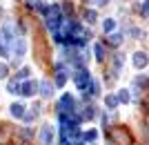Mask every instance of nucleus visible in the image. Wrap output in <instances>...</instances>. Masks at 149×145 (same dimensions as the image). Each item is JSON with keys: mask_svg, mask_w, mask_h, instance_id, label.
Listing matches in <instances>:
<instances>
[{"mask_svg": "<svg viewBox=\"0 0 149 145\" xmlns=\"http://www.w3.org/2000/svg\"><path fill=\"white\" fill-rule=\"evenodd\" d=\"M107 43L109 45H120L123 43V34H111V36L107 38Z\"/></svg>", "mask_w": 149, "mask_h": 145, "instance_id": "12", "label": "nucleus"}, {"mask_svg": "<svg viewBox=\"0 0 149 145\" xmlns=\"http://www.w3.org/2000/svg\"><path fill=\"white\" fill-rule=\"evenodd\" d=\"M109 139L116 145H134V139H131L127 127H111L109 130Z\"/></svg>", "mask_w": 149, "mask_h": 145, "instance_id": "1", "label": "nucleus"}, {"mask_svg": "<svg viewBox=\"0 0 149 145\" xmlns=\"http://www.w3.org/2000/svg\"><path fill=\"white\" fill-rule=\"evenodd\" d=\"M38 89L36 83H25V85H20V94H25V96H31L33 92Z\"/></svg>", "mask_w": 149, "mask_h": 145, "instance_id": "8", "label": "nucleus"}, {"mask_svg": "<svg viewBox=\"0 0 149 145\" xmlns=\"http://www.w3.org/2000/svg\"><path fill=\"white\" fill-rule=\"evenodd\" d=\"M140 11H143V18H147V2H143V7H140Z\"/></svg>", "mask_w": 149, "mask_h": 145, "instance_id": "24", "label": "nucleus"}, {"mask_svg": "<svg viewBox=\"0 0 149 145\" xmlns=\"http://www.w3.org/2000/svg\"><path fill=\"white\" fill-rule=\"evenodd\" d=\"M74 81H76V85H78L80 89H87V85L91 83V76H89V71H87V69H82V67H80V69L76 71Z\"/></svg>", "mask_w": 149, "mask_h": 145, "instance_id": "2", "label": "nucleus"}, {"mask_svg": "<svg viewBox=\"0 0 149 145\" xmlns=\"http://www.w3.org/2000/svg\"><path fill=\"white\" fill-rule=\"evenodd\" d=\"M136 85H140V87H147V78H145V76H140V78H136Z\"/></svg>", "mask_w": 149, "mask_h": 145, "instance_id": "21", "label": "nucleus"}, {"mask_svg": "<svg viewBox=\"0 0 149 145\" xmlns=\"http://www.w3.org/2000/svg\"><path fill=\"white\" fill-rule=\"evenodd\" d=\"M7 89H9V94H20V85L16 81H9V83H7Z\"/></svg>", "mask_w": 149, "mask_h": 145, "instance_id": "11", "label": "nucleus"}, {"mask_svg": "<svg viewBox=\"0 0 149 145\" xmlns=\"http://www.w3.org/2000/svg\"><path fill=\"white\" fill-rule=\"evenodd\" d=\"M0 16H2V9H0Z\"/></svg>", "mask_w": 149, "mask_h": 145, "instance_id": "29", "label": "nucleus"}, {"mask_svg": "<svg viewBox=\"0 0 149 145\" xmlns=\"http://www.w3.org/2000/svg\"><path fill=\"white\" fill-rule=\"evenodd\" d=\"M116 101H120V103H129V94H127V89L118 92V98H116Z\"/></svg>", "mask_w": 149, "mask_h": 145, "instance_id": "16", "label": "nucleus"}, {"mask_svg": "<svg viewBox=\"0 0 149 145\" xmlns=\"http://www.w3.org/2000/svg\"><path fill=\"white\" fill-rule=\"evenodd\" d=\"M91 2H96V5H100V7H102V5H107L109 0H91Z\"/></svg>", "mask_w": 149, "mask_h": 145, "instance_id": "26", "label": "nucleus"}, {"mask_svg": "<svg viewBox=\"0 0 149 145\" xmlns=\"http://www.w3.org/2000/svg\"><path fill=\"white\" fill-rule=\"evenodd\" d=\"M16 76H18V78H27V76H29V69H27V67H22V69H20Z\"/></svg>", "mask_w": 149, "mask_h": 145, "instance_id": "22", "label": "nucleus"}, {"mask_svg": "<svg viewBox=\"0 0 149 145\" xmlns=\"http://www.w3.org/2000/svg\"><path fill=\"white\" fill-rule=\"evenodd\" d=\"M85 139H87V141H96V139H98V132H93V130H91V132L85 134Z\"/></svg>", "mask_w": 149, "mask_h": 145, "instance_id": "20", "label": "nucleus"}, {"mask_svg": "<svg viewBox=\"0 0 149 145\" xmlns=\"http://www.w3.org/2000/svg\"><path fill=\"white\" fill-rule=\"evenodd\" d=\"M85 2H91V0H85Z\"/></svg>", "mask_w": 149, "mask_h": 145, "instance_id": "28", "label": "nucleus"}, {"mask_svg": "<svg viewBox=\"0 0 149 145\" xmlns=\"http://www.w3.org/2000/svg\"><path fill=\"white\" fill-rule=\"evenodd\" d=\"M7 71H9V67L5 63H0V78H7Z\"/></svg>", "mask_w": 149, "mask_h": 145, "instance_id": "19", "label": "nucleus"}, {"mask_svg": "<svg viewBox=\"0 0 149 145\" xmlns=\"http://www.w3.org/2000/svg\"><path fill=\"white\" fill-rule=\"evenodd\" d=\"M0 56H9V49H7V45L0 43Z\"/></svg>", "mask_w": 149, "mask_h": 145, "instance_id": "23", "label": "nucleus"}, {"mask_svg": "<svg viewBox=\"0 0 149 145\" xmlns=\"http://www.w3.org/2000/svg\"><path fill=\"white\" fill-rule=\"evenodd\" d=\"M22 136H25V139L29 141V139H31V132H29V130H22Z\"/></svg>", "mask_w": 149, "mask_h": 145, "instance_id": "25", "label": "nucleus"}, {"mask_svg": "<svg viewBox=\"0 0 149 145\" xmlns=\"http://www.w3.org/2000/svg\"><path fill=\"white\" fill-rule=\"evenodd\" d=\"M40 94H42L45 98H49V96L54 94V85H51L49 81H42L40 83Z\"/></svg>", "mask_w": 149, "mask_h": 145, "instance_id": "7", "label": "nucleus"}, {"mask_svg": "<svg viewBox=\"0 0 149 145\" xmlns=\"http://www.w3.org/2000/svg\"><path fill=\"white\" fill-rule=\"evenodd\" d=\"M9 109H11V114L16 116V118H22V116H25V107H22L20 103H13V105H11Z\"/></svg>", "mask_w": 149, "mask_h": 145, "instance_id": "9", "label": "nucleus"}, {"mask_svg": "<svg viewBox=\"0 0 149 145\" xmlns=\"http://www.w3.org/2000/svg\"><path fill=\"white\" fill-rule=\"evenodd\" d=\"M58 109H60V114H67V112L71 114L74 112V98H71L69 94H65L60 98V103H58Z\"/></svg>", "mask_w": 149, "mask_h": 145, "instance_id": "3", "label": "nucleus"}, {"mask_svg": "<svg viewBox=\"0 0 149 145\" xmlns=\"http://www.w3.org/2000/svg\"><path fill=\"white\" fill-rule=\"evenodd\" d=\"M105 103H107V107H109V109H116V105H118L116 96H107V98H105Z\"/></svg>", "mask_w": 149, "mask_h": 145, "instance_id": "15", "label": "nucleus"}, {"mask_svg": "<svg viewBox=\"0 0 149 145\" xmlns=\"http://www.w3.org/2000/svg\"><path fill=\"white\" fill-rule=\"evenodd\" d=\"M113 27H116V20L107 18V20H105V25H102V29H105V32L109 34V32H113Z\"/></svg>", "mask_w": 149, "mask_h": 145, "instance_id": "14", "label": "nucleus"}, {"mask_svg": "<svg viewBox=\"0 0 149 145\" xmlns=\"http://www.w3.org/2000/svg\"><path fill=\"white\" fill-rule=\"evenodd\" d=\"M71 145H82V143H71Z\"/></svg>", "mask_w": 149, "mask_h": 145, "instance_id": "27", "label": "nucleus"}, {"mask_svg": "<svg viewBox=\"0 0 149 145\" xmlns=\"http://www.w3.org/2000/svg\"><path fill=\"white\" fill-rule=\"evenodd\" d=\"M62 11L71 16V13H74V5H71V2H65V5H62Z\"/></svg>", "mask_w": 149, "mask_h": 145, "instance_id": "17", "label": "nucleus"}, {"mask_svg": "<svg viewBox=\"0 0 149 145\" xmlns=\"http://www.w3.org/2000/svg\"><path fill=\"white\" fill-rule=\"evenodd\" d=\"M40 143L42 145H51L54 143V127L51 125H45L42 130H40Z\"/></svg>", "mask_w": 149, "mask_h": 145, "instance_id": "4", "label": "nucleus"}, {"mask_svg": "<svg viewBox=\"0 0 149 145\" xmlns=\"http://www.w3.org/2000/svg\"><path fill=\"white\" fill-rule=\"evenodd\" d=\"M27 51V43H25V38H16L13 40V56L16 58H22V54Z\"/></svg>", "mask_w": 149, "mask_h": 145, "instance_id": "5", "label": "nucleus"}, {"mask_svg": "<svg viewBox=\"0 0 149 145\" xmlns=\"http://www.w3.org/2000/svg\"><path fill=\"white\" fill-rule=\"evenodd\" d=\"M82 118H93V107H85V112H82Z\"/></svg>", "mask_w": 149, "mask_h": 145, "instance_id": "18", "label": "nucleus"}, {"mask_svg": "<svg viewBox=\"0 0 149 145\" xmlns=\"http://www.w3.org/2000/svg\"><path fill=\"white\" fill-rule=\"evenodd\" d=\"M134 65H136L138 69L147 67V54H145V51H138V54H134Z\"/></svg>", "mask_w": 149, "mask_h": 145, "instance_id": "6", "label": "nucleus"}, {"mask_svg": "<svg viewBox=\"0 0 149 145\" xmlns=\"http://www.w3.org/2000/svg\"><path fill=\"white\" fill-rule=\"evenodd\" d=\"M93 54H96L98 60H105V47H102V45H96V47H93Z\"/></svg>", "mask_w": 149, "mask_h": 145, "instance_id": "13", "label": "nucleus"}, {"mask_svg": "<svg viewBox=\"0 0 149 145\" xmlns=\"http://www.w3.org/2000/svg\"><path fill=\"white\" fill-rule=\"evenodd\" d=\"M85 20H87L89 25H93V22L98 20V13L93 11V9H85Z\"/></svg>", "mask_w": 149, "mask_h": 145, "instance_id": "10", "label": "nucleus"}]
</instances>
